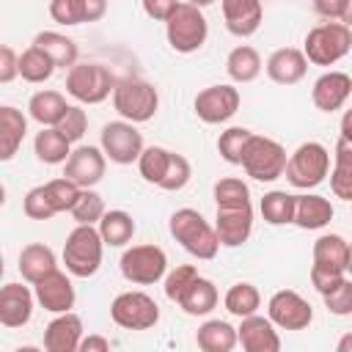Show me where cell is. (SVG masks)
<instances>
[{"label":"cell","mask_w":352,"mask_h":352,"mask_svg":"<svg viewBox=\"0 0 352 352\" xmlns=\"http://www.w3.org/2000/svg\"><path fill=\"white\" fill-rule=\"evenodd\" d=\"M336 349H338V352H352V333L341 336V338H338V344H336Z\"/></svg>","instance_id":"9f6ffc18"},{"label":"cell","mask_w":352,"mask_h":352,"mask_svg":"<svg viewBox=\"0 0 352 352\" xmlns=\"http://www.w3.org/2000/svg\"><path fill=\"white\" fill-rule=\"evenodd\" d=\"M52 270H58L52 248L41 245V242H30V245L22 248V253H19V272H22V278L28 283H38Z\"/></svg>","instance_id":"83f0119b"},{"label":"cell","mask_w":352,"mask_h":352,"mask_svg":"<svg viewBox=\"0 0 352 352\" xmlns=\"http://www.w3.org/2000/svg\"><path fill=\"white\" fill-rule=\"evenodd\" d=\"M346 261H349V242L341 234H322L314 242V264L311 267L346 272Z\"/></svg>","instance_id":"484cf974"},{"label":"cell","mask_w":352,"mask_h":352,"mask_svg":"<svg viewBox=\"0 0 352 352\" xmlns=\"http://www.w3.org/2000/svg\"><path fill=\"white\" fill-rule=\"evenodd\" d=\"M33 151L38 157V162L44 165H58L66 162L72 154V140L58 129V126H41V132L33 140Z\"/></svg>","instance_id":"4dcf8cb0"},{"label":"cell","mask_w":352,"mask_h":352,"mask_svg":"<svg viewBox=\"0 0 352 352\" xmlns=\"http://www.w3.org/2000/svg\"><path fill=\"white\" fill-rule=\"evenodd\" d=\"M349 94H352V77L346 72H324L311 88V102L316 110L333 113L346 104Z\"/></svg>","instance_id":"ac0fdd59"},{"label":"cell","mask_w":352,"mask_h":352,"mask_svg":"<svg viewBox=\"0 0 352 352\" xmlns=\"http://www.w3.org/2000/svg\"><path fill=\"white\" fill-rule=\"evenodd\" d=\"M333 214H336L333 204L324 195H314V192L297 195V206H294V226L297 228H305V231L324 228L333 220Z\"/></svg>","instance_id":"d4e9b609"},{"label":"cell","mask_w":352,"mask_h":352,"mask_svg":"<svg viewBox=\"0 0 352 352\" xmlns=\"http://www.w3.org/2000/svg\"><path fill=\"white\" fill-rule=\"evenodd\" d=\"M346 272L352 275V245H349V261H346Z\"/></svg>","instance_id":"680465c9"},{"label":"cell","mask_w":352,"mask_h":352,"mask_svg":"<svg viewBox=\"0 0 352 352\" xmlns=\"http://www.w3.org/2000/svg\"><path fill=\"white\" fill-rule=\"evenodd\" d=\"M286 148L272 140V138H264V135H250L248 146H245V154H242V168L250 179L256 182H275L286 173Z\"/></svg>","instance_id":"8992f818"},{"label":"cell","mask_w":352,"mask_h":352,"mask_svg":"<svg viewBox=\"0 0 352 352\" xmlns=\"http://www.w3.org/2000/svg\"><path fill=\"white\" fill-rule=\"evenodd\" d=\"M22 209H25V214L30 220H50L52 214H58L55 206H52V201H50V195H47V190H44V184L28 190V195L22 201Z\"/></svg>","instance_id":"f6af8a7d"},{"label":"cell","mask_w":352,"mask_h":352,"mask_svg":"<svg viewBox=\"0 0 352 352\" xmlns=\"http://www.w3.org/2000/svg\"><path fill=\"white\" fill-rule=\"evenodd\" d=\"M69 110L63 94L58 91H36L28 102V113L36 124L41 126H58V121L63 118V113Z\"/></svg>","instance_id":"1f68e13d"},{"label":"cell","mask_w":352,"mask_h":352,"mask_svg":"<svg viewBox=\"0 0 352 352\" xmlns=\"http://www.w3.org/2000/svg\"><path fill=\"white\" fill-rule=\"evenodd\" d=\"M99 146L110 162L129 165V162H138V157L143 154V135L138 132V126L132 121L121 118V121H110L102 126Z\"/></svg>","instance_id":"8fae6325"},{"label":"cell","mask_w":352,"mask_h":352,"mask_svg":"<svg viewBox=\"0 0 352 352\" xmlns=\"http://www.w3.org/2000/svg\"><path fill=\"white\" fill-rule=\"evenodd\" d=\"M184 3H192V6H198V8H206V6H212L214 0H184Z\"/></svg>","instance_id":"6f0895ef"},{"label":"cell","mask_w":352,"mask_h":352,"mask_svg":"<svg viewBox=\"0 0 352 352\" xmlns=\"http://www.w3.org/2000/svg\"><path fill=\"white\" fill-rule=\"evenodd\" d=\"M349 50H352V28L338 19L311 28L305 36V44H302V52H305L308 63H314V66H333Z\"/></svg>","instance_id":"7a4b0ae2"},{"label":"cell","mask_w":352,"mask_h":352,"mask_svg":"<svg viewBox=\"0 0 352 352\" xmlns=\"http://www.w3.org/2000/svg\"><path fill=\"white\" fill-rule=\"evenodd\" d=\"M346 3L349 0H314V11L324 19H344V11H346Z\"/></svg>","instance_id":"f5cc1de1"},{"label":"cell","mask_w":352,"mask_h":352,"mask_svg":"<svg viewBox=\"0 0 352 352\" xmlns=\"http://www.w3.org/2000/svg\"><path fill=\"white\" fill-rule=\"evenodd\" d=\"M168 162H170V151H168V148H162V146H148V148H143V154L138 157V170H140V176H143L148 184H157V187H160V182H162V176H165V170H168Z\"/></svg>","instance_id":"f35d334b"},{"label":"cell","mask_w":352,"mask_h":352,"mask_svg":"<svg viewBox=\"0 0 352 352\" xmlns=\"http://www.w3.org/2000/svg\"><path fill=\"white\" fill-rule=\"evenodd\" d=\"M36 286V300L44 311L50 314H66L74 308V286L72 278L60 270H52L50 275H44Z\"/></svg>","instance_id":"2e32d148"},{"label":"cell","mask_w":352,"mask_h":352,"mask_svg":"<svg viewBox=\"0 0 352 352\" xmlns=\"http://www.w3.org/2000/svg\"><path fill=\"white\" fill-rule=\"evenodd\" d=\"M104 168H107V154L102 151V146H77L63 162V176H69L80 187H94L102 182Z\"/></svg>","instance_id":"5bb4252c"},{"label":"cell","mask_w":352,"mask_h":352,"mask_svg":"<svg viewBox=\"0 0 352 352\" xmlns=\"http://www.w3.org/2000/svg\"><path fill=\"white\" fill-rule=\"evenodd\" d=\"M107 11V0H50V16L58 25L96 22Z\"/></svg>","instance_id":"603a6c76"},{"label":"cell","mask_w":352,"mask_h":352,"mask_svg":"<svg viewBox=\"0 0 352 352\" xmlns=\"http://www.w3.org/2000/svg\"><path fill=\"white\" fill-rule=\"evenodd\" d=\"M168 228H170V236L195 258L209 261L220 250V236L214 226H209L198 209H190V206L176 209L168 220Z\"/></svg>","instance_id":"6da1fadb"},{"label":"cell","mask_w":352,"mask_h":352,"mask_svg":"<svg viewBox=\"0 0 352 352\" xmlns=\"http://www.w3.org/2000/svg\"><path fill=\"white\" fill-rule=\"evenodd\" d=\"M102 248H104V239H102L99 228L77 223V228L66 236V245H63L66 272L74 275V278L96 275L99 267H102Z\"/></svg>","instance_id":"3957f363"},{"label":"cell","mask_w":352,"mask_h":352,"mask_svg":"<svg viewBox=\"0 0 352 352\" xmlns=\"http://www.w3.org/2000/svg\"><path fill=\"white\" fill-rule=\"evenodd\" d=\"M116 77L102 63H74L66 72V94L82 104H99L116 91Z\"/></svg>","instance_id":"52a82bcc"},{"label":"cell","mask_w":352,"mask_h":352,"mask_svg":"<svg viewBox=\"0 0 352 352\" xmlns=\"http://www.w3.org/2000/svg\"><path fill=\"white\" fill-rule=\"evenodd\" d=\"M165 36H168V44L187 55V52H195L204 47L206 36H209V22L204 16V11L192 3H179V8L168 16L165 22Z\"/></svg>","instance_id":"5b68a950"},{"label":"cell","mask_w":352,"mask_h":352,"mask_svg":"<svg viewBox=\"0 0 352 352\" xmlns=\"http://www.w3.org/2000/svg\"><path fill=\"white\" fill-rule=\"evenodd\" d=\"M250 135L253 132L245 129V126H228L226 132H220V138H217L220 157L226 162H231V165H242V154H245V146H248Z\"/></svg>","instance_id":"60d3db41"},{"label":"cell","mask_w":352,"mask_h":352,"mask_svg":"<svg viewBox=\"0 0 352 352\" xmlns=\"http://www.w3.org/2000/svg\"><path fill=\"white\" fill-rule=\"evenodd\" d=\"M341 138L344 140H352V107L341 116Z\"/></svg>","instance_id":"11a10c76"},{"label":"cell","mask_w":352,"mask_h":352,"mask_svg":"<svg viewBox=\"0 0 352 352\" xmlns=\"http://www.w3.org/2000/svg\"><path fill=\"white\" fill-rule=\"evenodd\" d=\"M239 102H242L239 88L220 82V85H209V88L198 91L192 107L204 124H223L239 110Z\"/></svg>","instance_id":"4fadbf2b"},{"label":"cell","mask_w":352,"mask_h":352,"mask_svg":"<svg viewBox=\"0 0 352 352\" xmlns=\"http://www.w3.org/2000/svg\"><path fill=\"white\" fill-rule=\"evenodd\" d=\"M226 72L234 82H253L261 74V55L250 44H239L226 58Z\"/></svg>","instance_id":"836d02e7"},{"label":"cell","mask_w":352,"mask_h":352,"mask_svg":"<svg viewBox=\"0 0 352 352\" xmlns=\"http://www.w3.org/2000/svg\"><path fill=\"white\" fill-rule=\"evenodd\" d=\"M195 344L204 352H231L239 344V336L226 319H206L195 333Z\"/></svg>","instance_id":"f1b7e54d"},{"label":"cell","mask_w":352,"mask_h":352,"mask_svg":"<svg viewBox=\"0 0 352 352\" xmlns=\"http://www.w3.org/2000/svg\"><path fill=\"white\" fill-rule=\"evenodd\" d=\"M346 278V272H333V270H322V267H311V283L319 294H327L330 289H336L341 280Z\"/></svg>","instance_id":"681fc988"},{"label":"cell","mask_w":352,"mask_h":352,"mask_svg":"<svg viewBox=\"0 0 352 352\" xmlns=\"http://www.w3.org/2000/svg\"><path fill=\"white\" fill-rule=\"evenodd\" d=\"M33 297L36 292H30L22 283H6L0 289V324L3 327L28 324L33 316Z\"/></svg>","instance_id":"ffe728a7"},{"label":"cell","mask_w":352,"mask_h":352,"mask_svg":"<svg viewBox=\"0 0 352 352\" xmlns=\"http://www.w3.org/2000/svg\"><path fill=\"white\" fill-rule=\"evenodd\" d=\"M82 341V319L72 311L58 314L44 327V349L47 352H77Z\"/></svg>","instance_id":"7402d4cb"},{"label":"cell","mask_w":352,"mask_h":352,"mask_svg":"<svg viewBox=\"0 0 352 352\" xmlns=\"http://www.w3.org/2000/svg\"><path fill=\"white\" fill-rule=\"evenodd\" d=\"M121 275L129 280V283H138V286H151L157 280L165 278V270H168V256L162 248L157 245H132L124 250L121 261Z\"/></svg>","instance_id":"9c48e42d"},{"label":"cell","mask_w":352,"mask_h":352,"mask_svg":"<svg viewBox=\"0 0 352 352\" xmlns=\"http://www.w3.org/2000/svg\"><path fill=\"white\" fill-rule=\"evenodd\" d=\"M223 305H226L228 314H234V316L242 319V316H250V314L258 311V305H261V294H258V289H256L253 283L239 280V283H234V286L226 292Z\"/></svg>","instance_id":"74e56055"},{"label":"cell","mask_w":352,"mask_h":352,"mask_svg":"<svg viewBox=\"0 0 352 352\" xmlns=\"http://www.w3.org/2000/svg\"><path fill=\"white\" fill-rule=\"evenodd\" d=\"M236 336L245 352H278L280 349V336L270 316H258V314L242 316Z\"/></svg>","instance_id":"e0dca14e"},{"label":"cell","mask_w":352,"mask_h":352,"mask_svg":"<svg viewBox=\"0 0 352 352\" xmlns=\"http://www.w3.org/2000/svg\"><path fill=\"white\" fill-rule=\"evenodd\" d=\"M220 8L231 36L248 38L261 28V19H264L261 0H220Z\"/></svg>","instance_id":"d6986e66"},{"label":"cell","mask_w":352,"mask_h":352,"mask_svg":"<svg viewBox=\"0 0 352 352\" xmlns=\"http://www.w3.org/2000/svg\"><path fill=\"white\" fill-rule=\"evenodd\" d=\"M58 129H60L72 143L80 140V138L85 135V129H88V116H85V110L77 107V104H69V110H66L63 118L58 121Z\"/></svg>","instance_id":"c3c4849f"},{"label":"cell","mask_w":352,"mask_h":352,"mask_svg":"<svg viewBox=\"0 0 352 352\" xmlns=\"http://www.w3.org/2000/svg\"><path fill=\"white\" fill-rule=\"evenodd\" d=\"M264 69H267V77H270L272 82H278V85H294V82H300V80L305 77V72H308V58H305V52L297 50V47H280V50H275V52L267 58Z\"/></svg>","instance_id":"44dd1931"},{"label":"cell","mask_w":352,"mask_h":352,"mask_svg":"<svg viewBox=\"0 0 352 352\" xmlns=\"http://www.w3.org/2000/svg\"><path fill=\"white\" fill-rule=\"evenodd\" d=\"M195 275H198V270H195L192 264H182V267L170 270V272L165 275V297H168L170 302H176Z\"/></svg>","instance_id":"7dc6e473"},{"label":"cell","mask_w":352,"mask_h":352,"mask_svg":"<svg viewBox=\"0 0 352 352\" xmlns=\"http://www.w3.org/2000/svg\"><path fill=\"white\" fill-rule=\"evenodd\" d=\"M55 69H58V66L52 63V58H50L41 47H36V44H30V47L19 55V77H22L25 82H47Z\"/></svg>","instance_id":"8d00e7d4"},{"label":"cell","mask_w":352,"mask_h":352,"mask_svg":"<svg viewBox=\"0 0 352 352\" xmlns=\"http://www.w3.org/2000/svg\"><path fill=\"white\" fill-rule=\"evenodd\" d=\"M214 231L223 248H239L253 231V206H217Z\"/></svg>","instance_id":"9a60e30c"},{"label":"cell","mask_w":352,"mask_h":352,"mask_svg":"<svg viewBox=\"0 0 352 352\" xmlns=\"http://www.w3.org/2000/svg\"><path fill=\"white\" fill-rule=\"evenodd\" d=\"M214 201L217 206H250V190L242 179L226 176L214 184Z\"/></svg>","instance_id":"b9f144b4"},{"label":"cell","mask_w":352,"mask_h":352,"mask_svg":"<svg viewBox=\"0 0 352 352\" xmlns=\"http://www.w3.org/2000/svg\"><path fill=\"white\" fill-rule=\"evenodd\" d=\"M330 190L341 201H352V140L338 138L333 151V170H330Z\"/></svg>","instance_id":"f546056e"},{"label":"cell","mask_w":352,"mask_h":352,"mask_svg":"<svg viewBox=\"0 0 352 352\" xmlns=\"http://www.w3.org/2000/svg\"><path fill=\"white\" fill-rule=\"evenodd\" d=\"M110 349V341L104 336H88L80 341V352H107Z\"/></svg>","instance_id":"db71d44e"},{"label":"cell","mask_w":352,"mask_h":352,"mask_svg":"<svg viewBox=\"0 0 352 352\" xmlns=\"http://www.w3.org/2000/svg\"><path fill=\"white\" fill-rule=\"evenodd\" d=\"M324 308L336 316H349L352 314V278H344L336 289H330L327 294H322Z\"/></svg>","instance_id":"bcb514c9"},{"label":"cell","mask_w":352,"mask_h":352,"mask_svg":"<svg viewBox=\"0 0 352 352\" xmlns=\"http://www.w3.org/2000/svg\"><path fill=\"white\" fill-rule=\"evenodd\" d=\"M294 206H297V195L286 190H270L264 192L258 209L270 226H286V223H294Z\"/></svg>","instance_id":"d590c367"},{"label":"cell","mask_w":352,"mask_h":352,"mask_svg":"<svg viewBox=\"0 0 352 352\" xmlns=\"http://www.w3.org/2000/svg\"><path fill=\"white\" fill-rule=\"evenodd\" d=\"M33 44L41 47V50L52 58V63L60 66V69H72V66L77 63L80 50H77V44H74V38H69V36H63V33L41 30V33H36Z\"/></svg>","instance_id":"d6a6232c"},{"label":"cell","mask_w":352,"mask_h":352,"mask_svg":"<svg viewBox=\"0 0 352 352\" xmlns=\"http://www.w3.org/2000/svg\"><path fill=\"white\" fill-rule=\"evenodd\" d=\"M44 190H47V195H50L55 212H72V206H74V201H77V195H80L82 187H80L77 182H72L69 176H60V179L47 182Z\"/></svg>","instance_id":"7bdbcfd3"},{"label":"cell","mask_w":352,"mask_h":352,"mask_svg":"<svg viewBox=\"0 0 352 352\" xmlns=\"http://www.w3.org/2000/svg\"><path fill=\"white\" fill-rule=\"evenodd\" d=\"M217 300H220L217 286H214L209 278L195 275L176 302H179V308H182L184 314H190V316H206V314H212V311L217 308Z\"/></svg>","instance_id":"cb8c5ba5"},{"label":"cell","mask_w":352,"mask_h":352,"mask_svg":"<svg viewBox=\"0 0 352 352\" xmlns=\"http://www.w3.org/2000/svg\"><path fill=\"white\" fill-rule=\"evenodd\" d=\"M16 74H19V55L8 44H3L0 47V82H11Z\"/></svg>","instance_id":"816d5d0a"},{"label":"cell","mask_w":352,"mask_h":352,"mask_svg":"<svg viewBox=\"0 0 352 352\" xmlns=\"http://www.w3.org/2000/svg\"><path fill=\"white\" fill-rule=\"evenodd\" d=\"M104 212H107V209H104L102 195H99V192H94L91 187H82L69 214H72L77 223H82V226H96V223L102 220V214H104Z\"/></svg>","instance_id":"ab89813d"},{"label":"cell","mask_w":352,"mask_h":352,"mask_svg":"<svg viewBox=\"0 0 352 352\" xmlns=\"http://www.w3.org/2000/svg\"><path fill=\"white\" fill-rule=\"evenodd\" d=\"M327 173H330V151L316 140L300 143L286 162V179L297 190H311L322 184Z\"/></svg>","instance_id":"ba28073f"},{"label":"cell","mask_w":352,"mask_h":352,"mask_svg":"<svg viewBox=\"0 0 352 352\" xmlns=\"http://www.w3.org/2000/svg\"><path fill=\"white\" fill-rule=\"evenodd\" d=\"M110 319L124 330H148L160 322V305L146 292H121L110 302Z\"/></svg>","instance_id":"30bf717a"},{"label":"cell","mask_w":352,"mask_h":352,"mask_svg":"<svg viewBox=\"0 0 352 352\" xmlns=\"http://www.w3.org/2000/svg\"><path fill=\"white\" fill-rule=\"evenodd\" d=\"M96 228H99L104 245H110V248H124V245L135 236V220H132V214L124 212V209H110V212H104Z\"/></svg>","instance_id":"e575fe53"},{"label":"cell","mask_w":352,"mask_h":352,"mask_svg":"<svg viewBox=\"0 0 352 352\" xmlns=\"http://www.w3.org/2000/svg\"><path fill=\"white\" fill-rule=\"evenodd\" d=\"M267 316L275 322L280 330H305L314 322V308L311 302L297 294L294 289H280L270 297L267 302Z\"/></svg>","instance_id":"7c38bea8"},{"label":"cell","mask_w":352,"mask_h":352,"mask_svg":"<svg viewBox=\"0 0 352 352\" xmlns=\"http://www.w3.org/2000/svg\"><path fill=\"white\" fill-rule=\"evenodd\" d=\"M140 3H143L146 16H151V19H157V22H168V16L179 8L182 0H140Z\"/></svg>","instance_id":"f907efd6"},{"label":"cell","mask_w":352,"mask_h":352,"mask_svg":"<svg viewBox=\"0 0 352 352\" xmlns=\"http://www.w3.org/2000/svg\"><path fill=\"white\" fill-rule=\"evenodd\" d=\"M25 132H28V118L16 107L3 104L0 107V160L3 162H8L16 154V148L25 140Z\"/></svg>","instance_id":"4316f807"},{"label":"cell","mask_w":352,"mask_h":352,"mask_svg":"<svg viewBox=\"0 0 352 352\" xmlns=\"http://www.w3.org/2000/svg\"><path fill=\"white\" fill-rule=\"evenodd\" d=\"M113 107L121 118H126L132 124H143V121L154 118V113L160 107V94L151 82H146L140 77H124L116 82Z\"/></svg>","instance_id":"277c9868"},{"label":"cell","mask_w":352,"mask_h":352,"mask_svg":"<svg viewBox=\"0 0 352 352\" xmlns=\"http://www.w3.org/2000/svg\"><path fill=\"white\" fill-rule=\"evenodd\" d=\"M190 176H192L190 160H187V157H182V154H176V151H170V162H168V170H165V176H162L160 187H162V190H168V192H176V190L187 187Z\"/></svg>","instance_id":"ee69618b"}]
</instances>
